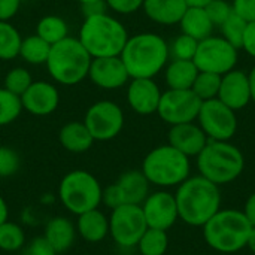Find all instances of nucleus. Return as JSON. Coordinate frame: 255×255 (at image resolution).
Returning a JSON list of instances; mask_svg holds the SVG:
<instances>
[{
	"label": "nucleus",
	"instance_id": "29",
	"mask_svg": "<svg viewBox=\"0 0 255 255\" xmlns=\"http://www.w3.org/2000/svg\"><path fill=\"white\" fill-rule=\"evenodd\" d=\"M22 37L19 31L9 22L0 21V60H12L19 55Z\"/></svg>",
	"mask_w": 255,
	"mask_h": 255
},
{
	"label": "nucleus",
	"instance_id": "9",
	"mask_svg": "<svg viewBox=\"0 0 255 255\" xmlns=\"http://www.w3.org/2000/svg\"><path fill=\"white\" fill-rule=\"evenodd\" d=\"M193 61L200 72L223 76L238 64V49L223 36H209L199 42Z\"/></svg>",
	"mask_w": 255,
	"mask_h": 255
},
{
	"label": "nucleus",
	"instance_id": "44",
	"mask_svg": "<svg viewBox=\"0 0 255 255\" xmlns=\"http://www.w3.org/2000/svg\"><path fill=\"white\" fill-rule=\"evenodd\" d=\"M242 48H244L251 57H254L255 58V21L248 22V25H247Z\"/></svg>",
	"mask_w": 255,
	"mask_h": 255
},
{
	"label": "nucleus",
	"instance_id": "46",
	"mask_svg": "<svg viewBox=\"0 0 255 255\" xmlns=\"http://www.w3.org/2000/svg\"><path fill=\"white\" fill-rule=\"evenodd\" d=\"M9 218V208H7V203L4 202V199L0 196V226L3 223H6Z\"/></svg>",
	"mask_w": 255,
	"mask_h": 255
},
{
	"label": "nucleus",
	"instance_id": "1",
	"mask_svg": "<svg viewBox=\"0 0 255 255\" xmlns=\"http://www.w3.org/2000/svg\"><path fill=\"white\" fill-rule=\"evenodd\" d=\"M179 218L193 227H203L220 209V187L202 175L187 178L175 194Z\"/></svg>",
	"mask_w": 255,
	"mask_h": 255
},
{
	"label": "nucleus",
	"instance_id": "24",
	"mask_svg": "<svg viewBox=\"0 0 255 255\" xmlns=\"http://www.w3.org/2000/svg\"><path fill=\"white\" fill-rule=\"evenodd\" d=\"M58 140L66 151L73 154L88 151L96 142L84 121H72L64 124L58 133Z\"/></svg>",
	"mask_w": 255,
	"mask_h": 255
},
{
	"label": "nucleus",
	"instance_id": "47",
	"mask_svg": "<svg viewBox=\"0 0 255 255\" xmlns=\"http://www.w3.org/2000/svg\"><path fill=\"white\" fill-rule=\"evenodd\" d=\"M248 79H250V90H251V102L255 103V66L248 73Z\"/></svg>",
	"mask_w": 255,
	"mask_h": 255
},
{
	"label": "nucleus",
	"instance_id": "35",
	"mask_svg": "<svg viewBox=\"0 0 255 255\" xmlns=\"http://www.w3.org/2000/svg\"><path fill=\"white\" fill-rule=\"evenodd\" d=\"M31 82H33V78L30 72L24 67H13L4 76V88L19 97L27 91Z\"/></svg>",
	"mask_w": 255,
	"mask_h": 255
},
{
	"label": "nucleus",
	"instance_id": "30",
	"mask_svg": "<svg viewBox=\"0 0 255 255\" xmlns=\"http://www.w3.org/2000/svg\"><path fill=\"white\" fill-rule=\"evenodd\" d=\"M136 247L142 255H166L169 247L167 232L148 227Z\"/></svg>",
	"mask_w": 255,
	"mask_h": 255
},
{
	"label": "nucleus",
	"instance_id": "2",
	"mask_svg": "<svg viewBox=\"0 0 255 255\" xmlns=\"http://www.w3.org/2000/svg\"><path fill=\"white\" fill-rule=\"evenodd\" d=\"M121 60L130 78H154L167 64L169 45L157 33H137L128 36Z\"/></svg>",
	"mask_w": 255,
	"mask_h": 255
},
{
	"label": "nucleus",
	"instance_id": "7",
	"mask_svg": "<svg viewBox=\"0 0 255 255\" xmlns=\"http://www.w3.org/2000/svg\"><path fill=\"white\" fill-rule=\"evenodd\" d=\"M142 172L157 187L181 185L190 178V157L179 152L173 146L161 145L146 154L142 163Z\"/></svg>",
	"mask_w": 255,
	"mask_h": 255
},
{
	"label": "nucleus",
	"instance_id": "16",
	"mask_svg": "<svg viewBox=\"0 0 255 255\" xmlns=\"http://www.w3.org/2000/svg\"><path fill=\"white\" fill-rule=\"evenodd\" d=\"M22 109L34 117H46L57 111L60 105V93L55 85L46 81H33L27 91L21 96Z\"/></svg>",
	"mask_w": 255,
	"mask_h": 255
},
{
	"label": "nucleus",
	"instance_id": "18",
	"mask_svg": "<svg viewBox=\"0 0 255 255\" xmlns=\"http://www.w3.org/2000/svg\"><path fill=\"white\" fill-rule=\"evenodd\" d=\"M230 109L241 111L251 102V90L248 73L244 70H230L221 76V87L218 97Z\"/></svg>",
	"mask_w": 255,
	"mask_h": 255
},
{
	"label": "nucleus",
	"instance_id": "23",
	"mask_svg": "<svg viewBox=\"0 0 255 255\" xmlns=\"http://www.w3.org/2000/svg\"><path fill=\"white\" fill-rule=\"evenodd\" d=\"M75 224L66 217H54L45 226L43 238L51 244L57 254L66 253L75 242L76 238Z\"/></svg>",
	"mask_w": 255,
	"mask_h": 255
},
{
	"label": "nucleus",
	"instance_id": "37",
	"mask_svg": "<svg viewBox=\"0 0 255 255\" xmlns=\"http://www.w3.org/2000/svg\"><path fill=\"white\" fill-rule=\"evenodd\" d=\"M205 10L212 24L215 27H221V24L233 13V6L227 0H212L205 6Z\"/></svg>",
	"mask_w": 255,
	"mask_h": 255
},
{
	"label": "nucleus",
	"instance_id": "45",
	"mask_svg": "<svg viewBox=\"0 0 255 255\" xmlns=\"http://www.w3.org/2000/svg\"><path fill=\"white\" fill-rule=\"evenodd\" d=\"M244 214H245V217L248 218V221H250V224L255 227V193H253L250 197H248V200H247V203H245V209L242 211Z\"/></svg>",
	"mask_w": 255,
	"mask_h": 255
},
{
	"label": "nucleus",
	"instance_id": "43",
	"mask_svg": "<svg viewBox=\"0 0 255 255\" xmlns=\"http://www.w3.org/2000/svg\"><path fill=\"white\" fill-rule=\"evenodd\" d=\"M81 12H82V15H84L85 18H87V16H93V15L108 13V4H106L105 0L85 3V4H81Z\"/></svg>",
	"mask_w": 255,
	"mask_h": 255
},
{
	"label": "nucleus",
	"instance_id": "33",
	"mask_svg": "<svg viewBox=\"0 0 255 255\" xmlns=\"http://www.w3.org/2000/svg\"><path fill=\"white\" fill-rule=\"evenodd\" d=\"M21 97L10 93L4 87L0 88V126L13 123L22 112Z\"/></svg>",
	"mask_w": 255,
	"mask_h": 255
},
{
	"label": "nucleus",
	"instance_id": "27",
	"mask_svg": "<svg viewBox=\"0 0 255 255\" xmlns=\"http://www.w3.org/2000/svg\"><path fill=\"white\" fill-rule=\"evenodd\" d=\"M49 51H51V45L48 42H45L37 34H31L22 37L19 46V57L28 64L39 66V64H46Z\"/></svg>",
	"mask_w": 255,
	"mask_h": 255
},
{
	"label": "nucleus",
	"instance_id": "38",
	"mask_svg": "<svg viewBox=\"0 0 255 255\" xmlns=\"http://www.w3.org/2000/svg\"><path fill=\"white\" fill-rule=\"evenodd\" d=\"M19 169V155L9 146H0V178H7Z\"/></svg>",
	"mask_w": 255,
	"mask_h": 255
},
{
	"label": "nucleus",
	"instance_id": "6",
	"mask_svg": "<svg viewBox=\"0 0 255 255\" xmlns=\"http://www.w3.org/2000/svg\"><path fill=\"white\" fill-rule=\"evenodd\" d=\"M93 57L78 37L67 36L51 46L46 67L51 78L61 85H76L88 76Z\"/></svg>",
	"mask_w": 255,
	"mask_h": 255
},
{
	"label": "nucleus",
	"instance_id": "41",
	"mask_svg": "<svg viewBox=\"0 0 255 255\" xmlns=\"http://www.w3.org/2000/svg\"><path fill=\"white\" fill-rule=\"evenodd\" d=\"M25 255H58L54 248L51 247V244L43 238H36L30 242V245L25 250Z\"/></svg>",
	"mask_w": 255,
	"mask_h": 255
},
{
	"label": "nucleus",
	"instance_id": "19",
	"mask_svg": "<svg viewBox=\"0 0 255 255\" xmlns=\"http://www.w3.org/2000/svg\"><path fill=\"white\" fill-rule=\"evenodd\" d=\"M167 140L170 146L185 154L187 157H197L209 142L200 126H196L194 123L172 126L167 134Z\"/></svg>",
	"mask_w": 255,
	"mask_h": 255
},
{
	"label": "nucleus",
	"instance_id": "26",
	"mask_svg": "<svg viewBox=\"0 0 255 255\" xmlns=\"http://www.w3.org/2000/svg\"><path fill=\"white\" fill-rule=\"evenodd\" d=\"M199 69L193 60H172L166 67V84L170 90H191Z\"/></svg>",
	"mask_w": 255,
	"mask_h": 255
},
{
	"label": "nucleus",
	"instance_id": "42",
	"mask_svg": "<svg viewBox=\"0 0 255 255\" xmlns=\"http://www.w3.org/2000/svg\"><path fill=\"white\" fill-rule=\"evenodd\" d=\"M21 6V0H0V21L12 19Z\"/></svg>",
	"mask_w": 255,
	"mask_h": 255
},
{
	"label": "nucleus",
	"instance_id": "40",
	"mask_svg": "<svg viewBox=\"0 0 255 255\" xmlns=\"http://www.w3.org/2000/svg\"><path fill=\"white\" fill-rule=\"evenodd\" d=\"M233 10L247 22L255 21V0H233Z\"/></svg>",
	"mask_w": 255,
	"mask_h": 255
},
{
	"label": "nucleus",
	"instance_id": "25",
	"mask_svg": "<svg viewBox=\"0 0 255 255\" xmlns=\"http://www.w3.org/2000/svg\"><path fill=\"white\" fill-rule=\"evenodd\" d=\"M179 25L184 34H188L199 42L212 36V31L215 28L205 7L200 6H188L179 21Z\"/></svg>",
	"mask_w": 255,
	"mask_h": 255
},
{
	"label": "nucleus",
	"instance_id": "5",
	"mask_svg": "<svg viewBox=\"0 0 255 255\" xmlns=\"http://www.w3.org/2000/svg\"><path fill=\"white\" fill-rule=\"evenodd\" d=\"M197 167L203 178L220 187L241 176L245 158L242 151L229 140H209L197 155Z\"/></svg>",
	"mask_w": 255,
	"mask_h": 255
},
{
	"label": "nucleus",
	"instance_id": "32",
	"mask_svg": "<svg viewBox=\"0 0 255 255\" xmlns=\"http://www.w3.org/2000/svg\"><path fill=\"white\" fill-rule=\"evenodd\" d=\"M25 245V235L24 230L12 223L6 221L0 226V250L6 253H15L19 251Z\"/></svg>",
	"mask_w": 255,
	"mask_h": 255
},
{
	"label": "nucleus",
	"instance_id": "34",
	"mask_svg": "<svg viewBox=\"0 0 255 255\" xmlns=\"http://www.w3.org/2000/svg\"><path fill=\"white\" fill-rule=\"evenodd\" d=\"M247 25H248V22L233 10V13L221 24L220 28L223 31V37L227 42H230L236 49H241L244 45V36H245Z\"/></svg>",
	"mask_w": 255,
	"mask_h": 255
},
{
	"label": "nucleus",
	"instance_id": "28",
	"mask_svg": "<svg viewBox=\"0 0 255 255\" xmlns=\"http://www.w3.org/2000/svg\"><path fill=\"white\" fill-rule=\"evenodd\" d=\"M36 34L52 46L69 36V27L61 16L46 15L39 19L36 25Z\"/></svg>",
	"mask_w": 255,
	"mask_h": 255
},
{
	"label": "nucleus",
	"instance_id": "14",
	"mask_svg": "<svg viewBox=\"0 0 255 255\" xmlns=\"http://www.w3.org/2000/svg\"><path fill=\"white\" fill-rule=\"evenodd\" d=\"M140 206L146 226L149 229L167 232L179 218L175 196L167 191H155L152 194H148Z\"/></svg>",
	"mask_w": 255,
	"mask_h": 255
},
{
	"label": "nucleus",
	"instance_id": "12",
	"mask_svg": "<svg viewBox=\"0 0 255 255\" xmlns=\"http://www.w3.org/2000/svg\"><path fill=\"white\" fill-rule=\"evenodd\" d=\"M84 124L94 140L106 142L121 133L124 127V114L115 102L100 100L88 108Z\"/></svg>",
	"mask_w": 255,
	"mask_h": 255
},
{
	"label": "nucleus",
	"instance_id": "21",
	"mask_svg": "<svg viewBox=\"0 0 255 255\" xmlns=\"http://www.w3.org/2000/svg\"><path fill=\"white\" fill-rule=\"evenodd\" d=\"M145 15L158 24L173 25L179 24L188 4L185 0H143Z\"/></svg>",
	"mask_w": 255,
	"mask_h": 255
},
{
	"label": "nucleus",
	"instance_id": "3",
	"mask_svg": "<svg viewBox=\"0 0 255 255\" xmlns=\"http://www.w3.org/2000/svg\"><path fill=\"white\" fill-rule=\"evenodd\" d=\"M78 39L93 58L117 57L121 55L128 33L117 18L100 13L84 19Z\"/></svg>",
	"mask_w": 255,
	"mask_h": 255
},
{
	"label": "nucleus",
	"instance_id": "11",
	"mask_svg": "<svg viewBox=\"0 0 255 255\" xmlns=\"http://www.w3.org/2000/svg\"><path fill=\"white\" fill-rule=\"evenodd\" d=\"M197 120L209 140H230L238 130L236 112L220 99L202 102Z\"/></svg>",
	"mask_w": 255,
	"mask_h": 255
},
{
	"label": "nucleus",
	"instance_id": "50",
	"mask_svg": "<svg viewBox=\"0 0 255 255\" xmlns=\"http://www.w3.org/2000/svg\"><path fill=\"white\" fill-rule=\"evenodd\" d=\"M79 4H85V3H91V1H99V0H76Z\"/></svg>",
	"mask_w": 255,
	"mask_h": 255
},
{
	"label": "nucleus",
	"instance_id": "52",
	"mask_svg": "<svg viewBox=\"0 0 255 255\" xmlns=\"http://www.w3.org/2000/svg\"><path fill=\"white\" fill-rule=\"evenodd\" d=\"M254 255H255V254H254Z\"/></svg>",
	"mask_w": 255,
	"mask_h": 255
},
{
	"label": "nucleus",
	"instance_id": "36",
	"mask_svg": "<svg viewBox=\"0 0 255 255\" xmlns=\"http://www.w3.org/2000/svg\"><path fill=\"white\" fill-rule=\"evenodd\" d=\"M197 46H199V40L182 33L169 46V52L173 57V60H193L196 55Z\"/></svg>",
	"mask_w": 255,
	"mask_h": 255
},
{
	"label": "nucleus",
	"instance_id": "49",
	"mask_svg": "<svg viewBox=\"0 0 255 255\" xmlns=\"http://www.w3.org/2000/svg\"><path fill=\"white\" fill-rule=\"evenodd\" d=\"M188 6H200V7H205L209 1L212 0H185Z\"/></svg>",
	"mask_w": 255,
	"mask_h": 255
},
{
	"label": "nucleus",
	"instance_id": "39",
	"mask_svg": "<svg viewBox=\"0 0 255 255\" xmlns=\"http://www.w3.org/2000/svg\"><path fill=\"white\" fill-rule=\"evenodd\" d=\"M108 7L117 13L128 15L139 10L143 4V0H105Z\"/></svg>",
	"mask_w": 255,
	"mask_h": 255
},
{
	"label": "nucleus",
	"instance_id": "48",
	"mask_svg": "<svg viewBox=\"0 0 255 255\" xmlns=\"http://www.w3.org/2000/svg\"><path fill=\"white\" fill-rule=\"evenodd\" d=\"M247 247L253 251V254H255V227L251 229V233H250V238H248V244Z\"/></svg>",
	"mask_w": 255,
	"mask_h": 255
},
{
	"label": "nucleus",
	"instance_id": "8",
	"mask_svg": "<svg viewBox=\"0 0 255 255\" xmlns=\"http://www.w3.org/2000/svg\"><path fill=\"white\" fill-rule=\"evenodd\" d=\"M102 185L87 170H72L63 176L58 185V197L63 206L73 215L97 209L102 203Z\"/></svg>",
	"mask_w": 255,
	"mask_h": 255
},
{
	"label": "nucleus",
	"instance_id": "51",
	"mask_svg": "<svg viewBox=\"0 0 255 255\" xmlns=\"http://www.w3.org/2000/svg\"><path fill=\"white\" fill-rule=\"evenodd\" d=\"M82 255H88V254H82Z\"/></svg>",
	"mask_w": 255,
	"mask_h": 255
},
{
	"label": "nucleus",
	"instance_id": "13",
	"mask_svg": "<svg viewBox=\"0 0 255 255\" xmlns=\"http://www.w3.org/2000/svg\"><path fill=\"white\" fill-rule=\"evenodd\" d=\"M202 100L191 90H167L161 93L157 114L160 118L170 124L194 123L197 120Z\"/></svg>",
	"mask_w": 255,
	"mask_h": 255
},
{
	"label": "nucleus",
	"instance_id": "31",
	"mask_svg": "<svg viewBox=\"0 0 255 255\" xmlns=\"http://www.w3.org/2000/svg\"><path fill=\"white\" fill-rule=\"evenodd\" d=\"M221 87V75L211 73V72H200L191 87V91L202 100H212L218 97Z\"/></svg>",
	"mask_w": 255,
	"mask_h": 255
},
{
	"label": "nucleus",
	"instance_id": "20",
	"mask_svg": "<svg viewBox=\"0 0 255 255\" xmlns=\"http://www.w3.org/2000/svg\"><path fill=\"white\" fill-rule=\"evenodd\" d=\"M115 185L123 205H142L149 194V181L142 170L124 172Z\"/></svg>",
	"mask_w": 255,
	"mask_h": 255
},
{
	"label": "nucleus",
	"instance_id": "4",
	"mask_svg": "<svg viewBox=\"0 0 255 255\" xmlns=\"http://www.w3.org/2000/svg\"><path fill=\"white\" fill-rule=\"evenodd\" d=\"M251 229L253 226L242 211L220 209L203 226V238L212 250L233 254L247 247Z\"/></svg>",
	"mask_w": 255,
	"mask_h": 255
},
{
	"label": "nucleus",
	"instance_id": "10",
	"mask_svg": "<svg viewBox=\"0 0 255 255\" xmlns=\"http://www.w3.org/2000/svg\"><path fill=\"white\" fill-rule=\"evenodd\" d=\"M148 226L140 205H121L112 209L109 217V235L123 248L137 245Z\"/></svg>",
	"mask_w": 255,
	"mask_h": 255
},
{
	"label": "nucleus",
	"instance_id": "22",
	"mask_svg": "<svg viewBox=\"0 0 255 255\" xmlns=\"http://www.w3.org/2000/svg\"><path fill=\"white\" fill-rule=\"evenodd\" d=\"M76 233L87 242L97 244L109 235V218L97 209H91L78 215Z\"/></svg>",
	"mask_w": 255,
	"mask_h": 255
},
{
	"label": "nucleus",
	"instance_id": "15",
	"mask_svg": "<svg viewBox=\"0 0 255 255\" xmlns=\"http://www.w3.org/2000/svg\"><path fill=\"white\" fill-rule=\"evenodd\" d=\"M87 78H90V81L99 88L118 90L128 82L130 75L121 57L117 55V57L93 58Z\"/></svg>",
	"mask_w": 255,
	"mask_h": 255
},
{
	"label": "nucleus",
	"instance_id": "17",
	"mask_svg": "<svg viewBox=\"0 0 255 255\" xmlns=\"http://www.w3.org/2000/svg\"><path fill=\"white\" fill-rule=\"evenodd\" d=\"M161 91L152 78H133L127 87V102L139 115H151L158 109Z\"/></svg>",
	"mask_w": 255,
	"mask_h": 255
}]
</instances>
